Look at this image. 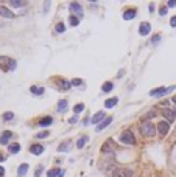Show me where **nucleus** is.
I'll use <instances>...</instances> for the list:
<instances>
[{
  "label": "nucleus",
  "mask_w": 176,
  "mask_h": 177,
  "mask_svg": "<svg viewBox=\"0 0 176 177\" xmlns=\"http://www.w3.org/2000/svg\"><path fill=\"white\" fill-rule=\"evenodd\" d=\"M70 84H72V86H81V84H83V79H80V78H73Z\"/></svg>",
  "instance_id": "72a5a7b5"
},
{
  "label": "nucleus",
  "mask_w": 176,
  "mask_h": 177,
  "mask_svg": "<svg viewBox=\"0 0 176 177\" xmlns=\"http://www.w3.org/2000/svg\"><path fill=\"white\" fill-rule=\"evenodd\" d=\"M8 151H10L11 154H17V152L20 151V145L13 143V145H10V146H8Z\"/></svg>",
  "instance_id": "412c9836"
},
{
  "label": "nucleus",
  "mask_w": 176,
  "mask_h": 177,
  "mask_svg": "<svg viewBox=\"0 0 176 177\" xmlns=\"http://www.w3.org/2000/svg\"><path fill=\"white\" fill-rule=\"evenodd\" d=\"M151 31V25L148 22H143L140 23V26H139V33H140V36H148Z\"/></svg>",
  "instance_id": "9d476101"
},
{
  "label": "nucleus",
  "mask_w": 176,
  "mask_h": 177,
  "mask_svg": "<svg viewBox=\"0 0 176 177\" xmlns=\"http://www.w3.org/2000/svg\"><path fill=\"white\" fill-rule=\"evenodd\" d=\"M120 142H122L123 145H128V146H134V143H136L134 134L131 132V130H125V132L120 135Z\"/></svg>",
  "instance_id": "7ed1b4c3"
},
{
  "label": "nucleus",
  "mask_w": 176,
  "mask_h": 177,
  "mask_svg": "<svg viewBox=\"0 0 176 177\" xmlns=\"http://www.w3.org/2000/svg\"><path fill=\"white\" fill-rule=\"evenodd\" d=\"M5 160V157H3V154H0V162H3Z\"/></svg>",
  "instance_id": "c03bdc74"
},
{
  "label": "nucleus",
  "mask_w": 176,
  "mask_h": 177,
  "mask_svg": "<svg viewBox=\"0 0 176 177\" xmlns=\"http://www.w3.org/2000/svg\"><path fill=\"white\" fill-rule=\"evenodd\" d=\"M167 11H168V8H167V6H161V9H159V14H161V16H165V14H167Z\"/></svg>",
  "instance_id": "c9c22d12"
},
{
  "label": "nucleus",
  "mask_w": 176,
  "mask_h": 177,
  "mask_svg": "<svg viewBox=\"0 0 176 177\" xmlns=\"http://www.w3.org/2000/svg\"><path fill=\"white\" fill-rule=\"evenodd\" d=\"M165 93H167V89L165 87H157V89H154V90L150 92V95L151 96H162V95H165Z\"/></svg>",
  "instance_id": "2eb2a0df"
},
{
  "label": "nucleus",
  "mask_w": 176,
  "mask_h": 177,
  "mask_svg": "<svg viewBox=\"0 0 176 177\" xmlns=\"http://www.w3.org/2000/svg\"><path fill=\"white\" fill-rule=\"evenodd\" d=\"M171 101H173V102H174V104H176V95H174V96L171 98Z\"/></svg>",
  "instance_id": "a18cd8bd"
},
{
  "label": "nucleus",
  "mask_w": 176,
  "mask_h": 177,
  "mask_svg": "<svg viewBox=\"0 0 176 177\" xmlns=\"http://www.w3.org/2000/svg\"><path fill=\"white\" fill-rule=\"evenodd\" d=\"M167 6H176V0H168V2H167Z\"/></svg>",
  "instance_id": "4c0bfd02"
},
{
  "label": "nucleus",
  "mask_w": 176,
  "mask_h": 177,
  "mask_svg": "<svg viewBox=\"0 0 176 177\" xmlns=\"http://www.w3.org/2000/svg\"><path fill=\"white\" fill-rule=\"evenodd\" d=\"M0 67L5 72H13L16 69V61L8 58V56H0Z\"/></svg>",
  "instance_id": "f03ea898"
},
{
  "label": "nucleus",
  "mask_w": 176,
  "mask_h": 177,
  "mask_svg": "<svg viewBox=\"0 0 176 177\" xmlns=\"http://www.w3.org/2000/svg\"><path fill=\"white\" fill-rule=\"evenodd\" d=\"M30 92H31V93H36V95H42V93H44V89H42V87L33 86V87H30Z\"/></svg>",
  "instance_id": "c85d7f7f"
},
{
  "label": "nucleus",
  "mask_w": 176,
  "mask_h": 177,
  "mask_svg": "<svg viewBox=\"0 0 176 177\" xmlns=\"http://www.w3.org/2000/svg\"><path fill=\"white\" fill-rule=\"evenodd\" d=\"M59 172H61L59 168H55V169L47 171V177H58V175H59Z\"/></svg>",
  "instance_id": "a878e982"
},
{
  "label": "nucleus",
  "mask_w": 176,
  "mask_h": 177,
  "mask_svg": "<svg viewBox=\"0 0 176 177\" xmlns=\"http://www.w3.org/2000/svg\"><path fill=\"white\" fill-rule=\"evenodd\" d=\"M168 130H170L168 121H159V124H157V132H159V135L165 137L167 134H168Z\"/></svg>",
  "instance_id": "39448f33"
},
{
  "label": "nucleus",
  "mask_w": 176,
  "mask_h": 177,
  "mask_svg": "<svg viewBox=\"0 0 176 177\" xmlns=\"http://www.w3.org/2000/svg\"><path fill=\"white\" fill-rule=\"evenodd\" d=\"M69 20H70V25H72V26H78V23H80V19H78L77 16H70Z\"/></svg>",
  "instance_id": "c756f323"
},
{
  "label": "nucleus",
  "mask_w": 176,
  "mask_h": 177,
  "mask_svg": "<svg viewBox=\"0 0 176 177\" xmlns=\"http://www.w3.org/2000/svg\"><path fill=\"white\" fill-rule=\"evenodd\" d=\"M77 121H78V117H77V115H73V117H72V118L69 120V123H70V124H75Z\"/></svg>",
  "instance_id": "e433bc0d"
},
{
  "label": "nucleus",
  "mask_w": 176,
  "mask_h": 177,
  "mask_svg": "<svg viewBox=\"0 0 176 177\" xmlns=\"http://www.w3.org/2000/svg\"><path fill=\"white\" fill-rule=\"evenodd\" d=\"M30 152L34 154V155H39V154L44 152V146H42V145H33V146L30 148Z\"/></svg>",
  "instance_id": "dca6fc26"
},
{
  "label": "nucleus",
  "mask_w": 176,
  "mask_h": 177,
  "mask_svg": "<svg viewBox=\"0 0 176 177\" xmlns=\"http://www.w3.org/2000/svg\"><path fill=\"white\" fill-rule=\"evenodd\" d=\"M159 41H161V36H154V37H153V44H157Z\"/></svg>",
  "instance_id": "ea45409f"
},
{
  "label": "nucleus",
  "mask_w": 176,
  "mask_h": 177,
  "mask_svg": "<svg viewBox=\"0 0 176 177\" xmlns=\"http://www.w3.org/2000/svg\"><path fill=\"white\" fill-rule=\"evenodd\" d=\"M87 142H89V138H87L86 135H84V137H80V138H78V142H77V148H78V149H83V148L86 146Z\"/></svg>",
  "instance_id": "6ab92c4d"
},
{
  "label": "nucleus",
  "mask_w": 176,
  "mask_h": 177,
  "mask_svg": "<svg viewBox=\"0 0 176 177\" xmlns=\"http://www.w3.org/2000/svg\"><path fill=\"white\" fill-rule=\"evenodd\" d=\"M64 174H66V171H64V169H62V171L59 172V175H58V177H64Z\"/></svg>",
  "instance_id": "37998d69"
},
{
  "label": "nucleus",
  "mask_w": 176,
  "mask_h": 177,
  "mask_svg": "<svg viewBox=\"0 0 176 177\" xmlns=\"http://www.w3.org/2000/svg\"><path fill=\"white\" fill-rule=\"evenodd\" d=\"M14 118V114H13V112H5V114H3V120L5 121H11Z\"/></svg>",
  "instance_id": "2f4dec72"
},
{
  "label": "nucleus",
  "mask_w": 176,
  "mask_h": 177,
  "mask_svg": "<svg viewBox=\"0 0 176 177\" xmlns=\"http://www.w3.org/2000/svg\"><path fill=\"white\" fill-rule=\"evenodd\" d=\"M134 171L129 169V168H117L112 172V177H133Z\"/></svg>",
  "instance_id": "20e7f679"
},
{
  "label": "nucleus",
  "mask_w": 176,
  "mask_h": 177,
  "mask_svg": "<svg viewBox=\"0 0 176 177\" xmlns=\"http://www.w3.org/2000/svg\"><path fill=\"white\" fill-rule=\"evenodd\" d=\"M70 11H72L73 14H77L78 19L83 16V9H81L80 3H77V2H72V3H70Z\"/></svg>",
  "instance_id": "9b49d317"
},
{
  "label": "nucleus",
  "mask_w": 176,
  "mask_h": 177,
  "mask_svg": "<svg viewBox=\"0 0 176 177\" xmlns=\"http://www.w3.org/2000/svg\"><path fill=\"white\" fill-rule=\"evenodd\" d=\"M0 16L5 17V19H14L16 17V14L6 6H0Z\"/></svg>",
  "instance_id": "6e6552de"
},
{
  "label": "nucleus",
  "mask_w": 176,
  "mask_h": 177,
  "mask_svg": "<svg viewBox=\"0 0 176 177\" xmlns=\"http://www.w3.org/2000/svg\"><path fill=\"white\" fill-rule=\"evenodd\" d=\"M153 11H154V5L151 3V5H150V13H153Z\"/></svg>",
  "instance_id": "79ce46f5"
},
{
  "label": "nucleus",
  "mask_w": 176,
  "mask_h": 177,
  "mask_svg": "<svg viewBox=\"0 0 176 177\" xmlns=\"http://www.w3.org/2000/svg\"><path fill=\"white\" fill-rule=\"evenodd\" d=\"M162 115L165 117V120L168 121V123H173V121L176 120V112L171 110V109H164L162 110Z\"/></svg>",
  "instance_id": "423d86ee"
},
{
  "label": "nucleus",
  "mask_w": 176,
  "mask_h": 177,
  "mask_svg": "<svg viewBox=\"0 0 176 177\" xmlns=\"http://www.w3.org/2000/svg\"><path fill=\"white\" fill-rule=\"evenodd\" d=\"M27 3L25 2H22V0H11V6L13 8H22V6H25Z\"/></svg>",
  "instance_id": "bb28decb"
},
{
  "label": "nucleus",
  "mask_w": 176,
  "mask_h": 177,
  "mask_svg": "<svg viewBox=\"0 0 176 177\" xmlns=\"http://www.w3.org/2000/svg\"><path fill=\"white\" fill-rule=\"evenodd\" d=\"M136 14H137V11L134 8H129V9H126V11L123 13V19L125 20H133V19L136 17Z\"/></svg>",
  "instance_id": "f8f14e48"
},
{
  "label": "nucleus",
  "mask_w": 176,
  "mask_h": 177,
  "mask_svg": "<svg viewBox=\"0 0 176 177\" xmlns=\"http://www.w3.org/2000/svg\"><path fill=\"white\" fill-rule=\"evenodd\" d=\"M66 110H67V101L66 99H61L58 102V112H62V114H64Z\"/></svg>",
  "instance_id": "4be33fe9"
},
{
  "label": "nucleus",
  "mask_w": 176,
  "mask_h": 177,
  "mask_svg": "<svg viewBox=\"0 0 176 177\" xmlns=\"http://www.w3.org/2000/svg\"><path fill=\"white\" fill-rule=\"evenodd\" d=\"M27 171H28V165H27V163H22V165L19 166V169H17V174H19V175H25Z\"/></svg>",
  "instance_id": "5701e85b"
},
{
  "label": "nucleus",
  "mask_w": 176,
  "mask_h": 177,
  "mask_svg": "<svg viewBox=\"0 0 176 177\" xmlns=\"http://www.w3.org/2000/svg\"><path fill=\"white\" fill-rule=\"evenodd\" d=\"M70 86H72V84H70L69 81H66V79H62V81H61V87H62L64 90H69Z\"/></svg>",
  "instance_id": "473e14b6"
},
{
  "label": "nucleus",
  "mask_w": 176,
  "mask_h": 177,
  "mask_svg": "<svg viewBox=\"0 0 176 177\" xmlns=\"http://www.w3.org/2000/svg\"><path fill=\"white\" fill-rule=\"evenodd\" d=\"M118 102V98H109V99H106L105 101V107L106 109H112L115 104Z\"/></svg>",
  "instance_id": "f3484780"
},
{
  "label": "nucleus",
  "mask_w": 176,
  "mask_h": 177,
  "mask_svg": "<svg viewBox=\"0 0 176 177\" xmlns=\"http://www.w3.org/2000/svg\"><path fill=\"white\" fill-rule=\"evenodd\" d=\"M70 142H64V143H61L59 146H58V151L59 152H67L69 151V149H70Z\"/></svg>",
  "instance_id": "aec40b11"
},
{
  "label": "nucleus",
  "mask_w": 176,
  "mask_h": 177,
  "mask_svg": "<svg viewBox=\"0 0 176 177\" xmlns=\"http://www.w3.org/2000/svg\"><path fill=\"white\" fill-rule=\"evenodd\" d=\"M140 132L145 137H153L156 134V127H154V124L151 123L150 120H146V121H142V123H140Z\"/></svg>",
  "instance_id": "f257e3e1"
},
{
  "label": "nucleus",
  "mask_w": 176,
  "mask_h": 177,
  "mask_svg": "<svg viewBox=\"0 0 176 177\" xmlns=\"http://www.w3.org/2000/svg\"><path fill=\"white\" fill-rule=\"evenodd\" d=\"M11 137H13L11 130H5V132L2 134V137H0V145H8V142H10Z\"/></svg>",
  "instance_id": "ddd939ff"
},
{
  "label": "nucleus",
  "mask_w": 176,
  "mask_h": 177,
  "mask_svg": "<svg viewBox=\"0 0 176 177\" xmlns=\"http://www.w3.org/2000/svg\"><path fill=\"white\" fill-rule=\"evenodd\" d=\"M112 89H114V84H112V82H109V81H108V82H105V84H103V87H101V90H103L105 93L111 92Z\"/></svg>",
  "instance_id": "393cba45"
},
{
  "label": "nucleus",
  "mask_w": 176,
  "mask_h": 177,
  "mask_svg": "<svg viewBox=\"0 0 176 177\" xmlns=\"http://www.w3.org/2000/svg\"><path fill=\"white\" fill-rule=\"evenodd\" d=\"M53 123V118L52 117H44L41 121H39V126L41 127H45V126H50Z\"/></svg>",
  "instance_id": "a211bd4d"
},
{
  "label": "nucleus",
  "mask_w": 176,
  "mask_h": 177,
  "mask_svg": "<svg viewBox=\"0 0 176 177\" xmlns=\"http://www.w3.org/2000/svg\"><path fill=\"white\" fill-rule=\"evenodd\" d=\"M111 123H112V117H108V118H105L103 121H101L100 124H97V132H100V130H103L106 126H109Z\"/></svg>",
  "instance_id": "4468645a"
},
{
  "label": "nucleus",
  "mask_w": 176,
  "mask_h": 177,
  "mask_svg": "<svg viewBox=\"0 0 176 177\" xmlns=\"http://www.w3.org/2000/svg\"><path fill=\"white\" fill-rule=\"evenodd\" d=\"M115 149V143H114V140H106L105 145L101 146V152H112Z\"/></svg>",
  "instance_id": "0eeeda50"
},
{
  "label": "nucleus",
  "mask_w": 176,
  "mask_h": 177,
  "mask_svg": "<svg viewBox=\"0 0 176 177\" xmlns=\"http://www.w3.org/2000/svg\"><path fill=\"white\" fill-rule=\"evenodd\" d=\"M103 120H105V112L100 110V112H97V114L90 118V123H92V124H100Z\"/></svg>",
  "instance_id": "1a4fd4ad"
},
{
  "label": "nucleus",
  "mask_w": 176,
  "mask_h": 177,
  "mask_svg": "<svg viewBox=\"0 0 176 177\" xmlns=\"http://www.w3.org/2000/svg\"><path fill=\"white\" fill-rule=\"evenodd\" d=\"M55 31H56L58 34H62L64 31H66V25H64L62 22H59V23H56V26H55Z\"/></svg>",
  "instance_id": "b1692460"
},
{
  "label": "nucleus",
  "mask_w": 176,
  "mask_h": 177,
  "mask_svg": "<svg viewBox=\"0 0 176 177\" xmlns=\"http://www.w3.org/2000/svg\"><path fill=\"white\" fill-rule=\"evenodd\" d=\"M3 174H5V168L0 166V177H3Z\"/></svg>",
  "instance_id": "a19ab883"
},
{
  "label": "nucleus",
  "mask_w": 176,
  "mask_h": 177,
  "mask_svg": "<svg viewBox=\"0 0 176 177\" xmlns=\"http://www.w3.org/2000/svg\"><path fill=\"white\" fill-rule=\"evenodd\" d=\"M170 25H171V26H176V16H173V17H171V20H170Z\"/></svg>",
  "instance_id": "58836bf2"
},
{
  "label": "nucleus",
  "mask_w": 176,
  "mask_h": 177,
  "mask_svg": "<svg viewBox=\"0 0 176 177\" xmlns=\"http://www.w3.org/2000/svg\"><path fill=\"white\" fill-rule=\"evenodd\" d=\"M83 110H84V104H83V102H78V104L75 106V107H73V114H80V112H83Z\"/></svg>",
  "instance_id": "cd10ccee"
},
{
  "label": "nucleus",
  "mask_w": 176,
  "mask_h": 177,
  "mask_svg": "<svg viewBox=\"0 0 176 177\" xmlns=\"http://www.w3.org/2000/svg\"><path fill=\"white\" fill-rule=\"evenodd\" d=\"M49 135H50L49 130H42V132H38V134H36V138H47Z\"/></svg>",
  "instance_id": "7c9ffc66"
},
{
  "label": "nucleus",
  "mask_w": 176,
  "mask_h": 177,
  "mask_svg": "<svg viewBox=\"0 0 176 177\" xmlns=\"http://www.w3.org/2000/svg\"><path fill=\"white\" fill-rule=\"evenodd\" d=\"M42 169H44V166H42V165H39V166H38V169L34 171V177H41V174H42Z\"/></svg>",
  "instance_id": "f704fd0d"
}]
</instances>
